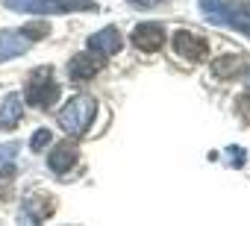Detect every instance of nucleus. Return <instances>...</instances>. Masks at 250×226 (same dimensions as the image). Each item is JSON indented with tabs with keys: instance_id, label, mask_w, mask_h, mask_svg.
<instances>
[{
	"instance_id": "nucleus-5",
	"label": "nucleus",
	"mask_w": 250,
	"mask_h": 226,
	"mask_svg": "<svg viewBox=\"0 0 250 226\" xmlns=\"http://www.w3.org/2000/svg\"><path fill=\"white\" fill-rule=\"evenodd\" d=\"M59 94H62V85L53 79V68L44 65V68H39V71H33V74L27 76L24 100H27L30 106H36V109H50V106H56Z\"/></svg>"
},
{
	"instance_id": "nucleus-4",
	"label": "nucleus",
	"mask_w": 250,
	"mask_h": 226,
	"mask_svg": "<svg viewBox=\"0 0 250 226\" xmlns=\"http://www.w3.org/2000/svg\"><path fill=\"white\" fill-rule=\"evenodd\" d=\"M47 33H50L47 24H27L21 30H0V62H9V59L27 53Z\"/></svg>"
},
{
	"instance_id": "nucleus-6",
	"label": "nucleus",
	"mask_w": 250,
	"mask_h": 226,
	"mask_svg": "<svg viewBox=\"0 0 250 226\" xmlns=\"http://www.w3.org/2000/svg\"><path fill=\"white\" fill-rule=\"evenodd\" d=\"M171 44H174V53L180 59H188V62H203L206 53H209L206 38L197 36V33H191V30H177L174 38H171Z\"/></svg>"
},
{
	"instance_id": "nucleus-18",
	"label": "nucleus",
	"mask_w": 250,
	"mask_h": 226,
	"mask_svg": "<svg viewBox=\"0 0 250 226\" xmlns=\"http://www.w3.org/2000/svg\"><path fill=\"white\" fill-rule=\"evenodd\" d=\"M235 106H238V112H241V115L250 121V94H241V97L235 100Z\"/></svg>"
},
{
	"instance_id": "nucleus-14",
	"label": "nucleus",
	"mask_w": 250,
	"mask_h": 226,
	"mask_svg": "<svg viewBox=\"0 0 250 226\" xmlns=\"http://www.w3.org/2000/svg\"><path fill=\"white\" fill-rule=\"evenodd\" d=\"M15 176H18L15 165L3 162V168H0V203L12 200V194H15Z\"/></svg>"
},
{
	"instance_id": "nucleus-1",
	"label": "nucleus",
	"mask_w": 250,
	"mask_h": 226,
	"mask_svg": "<svg viewBox=\"0 0 250 226\" xmlns=\"http://www.w3.org/2000/svg\"><path fill=\"white\" fill-rule=\"evenodd\" d=\"M200 9L212 24L250 36V3L244 0H200Z\"/></svg>"
},
{
	"instance_id": "nucleus-12",
	"label": "nucleus",
	"mask_w": 250,
	"mask_h": 226,
	"mask_svg": "<svg viewBox=\"0 0 250 226\" xmlns=\"http://www.w3.org/2000/svg\"><path fill=\"white\" fill-rule=\"evenodd\" d=\"M21 115H24V97L21 94H6V100H3V106H0V130L3 132H9V130H15L18 127V121H21Z\"/></svg>"
},
{
	"instance_id": "nucleus-7",
	"label": "nucleus",
	"mask_w": 250,
	"mask_h": 226,
	"mask_svg": "<svg viewBox=\"0 0 250 226\" xmlns=\"http://www.w3.org/2000/svg\"><path fill=\"white\" fill-rule=\"evenodd\" d=\"M106 65V56H97V53H77L71 62H68V79L71 82H88L91 76H97Z\"/></svg>"
},
{
	"instance_id": "nucleus-2",
	"label": "nucleus",
	"mask_w": 250,
	"mask_h": 226,
	"mask_svg": "<svg viewBox=\"0 0 250 226\" xmlns=\"http://www.w3.org/2000/svg\"><path fill=\"white\" fill-rule=\"evenodd\" d=\"M9 12L24 15H68V12H97L94 0H3Z\"/></svg>"
},
{
	"instance_id": "nucleus-9",
	"label": "nucleus",
	"mask_w": 250,
	"mask_h": 226,
	"mask_svg": "<svg viewBox=\"0 0 250 226\" xmlns=\"http://www.w3.org/2000/svg\"><path fill=\"white\" fill-rule=\"evenodd\" d=\"M53 208H56V203H53V197L50 194H27V200L21 203V214H24V220H33V223H42V220H47L50 214H53Z\"/></svg>"
},
{
	"instance_id": "nucleus-13",
	"label": "nucleus",
	"mask_w": 250,
	"mask_h": 226,
	"mask_svg": "<svg viewBox=\"0 0 250 226\" xmlns=\"http://www.w3.org/2000/svg\"><path fill=\"white\" fill-rule=\"evenodd\" d=\"M244 71V56H238V53H229V56H218L215 62H212V74L218 76V79H229V76H238Z\"/></svg>"
},
{
	"instance_id": "nucleus-10",
	"label": "nucleus",
	"mask_w": 250,
	"mask_h": 226,
	"mask_svg": "<svg viewBox=\"0 0 250 226\" xmlns=\"http://www.w3.org/2000/svg\"><path fill=\"white\" fill-rule=\"evenodd\" d=\"M121 47H124V38H121L118 27H103L100 33H94L88 38V50L97 56H115V53H121Z\"/></svg>"
},
{
	"instance_id": "nucleus-17",
	"label": "nucleus",
	"mask_w": 250,
	"mask_h": 226,
	"mask_svg": "<svg viewBox=\"0 0 250 226\" xmlns=\"http://www.w3.org/2000/svg\"><path fill=\"white\" fill-rule=\"evenodd\" d=\"M15 153H18V141L0 144V162H15Z\"/></svg>"
},
{
	"instance_id": "nucleus-19",
	"label": "nucleus",
	"mask_w": 250,
	"mask_h": 226,
	"mask_svg": "<svg viewBox=\"0 0 250 226\" xmlns=\"http://www.w3.org/2000/svg\"><path fill=\"white\" fill-rule=\"evenodd\" d=\"M136 6H156V3H165V0H130Z\"/></svg>"
},
{
	"instance_id": "nucleus-16",
	"label": "nucleus",
	"mask_w": 250,
	"mask_h": 226,
	"mask_svg": "<svg viewBox=\"0 0 250 226\" xmlns=\"http://www.w3.org/2000/svg\"><path fill=\"white\" fill-rule=\"evenodd\" d=\"M244 147H238V144H232V147H227V162L232 165V168H241L244 165Z\"/></svg>"
},
{
	"instance_id": "nucleus-20",
	"label": "nucleus",
	"mask_w": 250,
	"mask_h": 226,
	"mask_svg": "<svg viewBox=\"0 0 250 226\" xmlns=\"http://www.w3.org/2000/svg\"><path fill=\"white\" fill-rule=\"evenodd\" d=\"M247 88H250V74H247Z\"/></svg>"
},
{
	"instance_id": "nucleus-3",
	"label": "nucleus",
	"mask_w": 250,
	"mask_h": 226,
	"mask_svg": "<svg viewBox=\"0 0 250 226\" xmlns=\"http://www.w3.org/2000/svg\"><path fill=\"white\" fill-rule=\"evenodd\" d=\"M94 112H97L94 97H88V94H74V97L62 106V112H59V127H62V132L71 135V138L85 135V130H88L91 121H94Z\"/></svg>"
},
{
	"instance_id": "nucleus-8",
	"label": "nucleus",
	"mask_w": 250,
	"mask_h": 226,
	"mask_svg": "<svg viewBox=\"0 0 250 226\" xmlns=\"http://www.w3.org/2000/svg\"><path fill=\"white\" fill-rule=\"evenodd\" d=\"M133 44L142 50V53H156L162 44H165V27L156 24V21H145L133 30Z\"/></svg>"
},
{
	"instance_id": "nucleus-15",
	"label": "nucleus",
	"mask_w": 250,
	"mask_h": 226,
	"mask_svg": "<svg viewBox=\"0 0 250 226\" xmlns=\"http://www.w3.org/2000/svg\"><path fill=\"white\" fill-rule=\"evenodd\" d=\"M47 144H50V130H44V127H42V130H36V132L30 135V147H33L36 153H39V150H44Z\"/></svg>"
},
{
	"instance_id": "nucleus-11",
	"label": "nucleus",
	"mask_w": 250,
	"mask_h": 226,
	"mask_svg": "<svg viewBox=\"0 0 250 226\" xmlns=\"http://www.w3.org/2000/svg\"><path fill=\"white\" fill-rule=\"evenodd\" d=\"M77 159H80L77 144H74V141H59V144L53 147V153L47 156V168H50L53 173H68V170L77 165Z\"/></svg>"
}]
</instances>
